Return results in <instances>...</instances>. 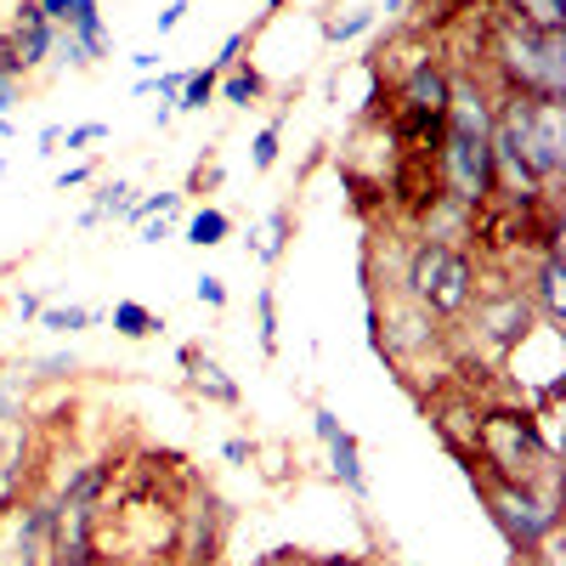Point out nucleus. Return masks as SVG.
Instances as JSON below:
<instances>
[{
  "label": "nucleus",
  "mask_w": 566,
  "mask_h": 566,
  "mask_svg": "<svg viewBox=\"0 0 566 566\" xmlns=\"http://www.w3.org/2000/svg\"><path fill=\"white\" fill-rule=\"evenodd\" d=\"M136 232H142V244H165V239H170V216H154V221H142Z\"/></svg>",
  "instance_id": "7c9ffc66"
},
{
  "label": "nucleus",
  "mask_w": 566,
  "mask_h": 566,
  "mask_svg": "<svg viewBox=\"0 0 566 566\" xmlns=\"http://www.w3.org/2000/svg\"><path fill=\"white\" fill-rule=\"evenodd\" d=\"M312 431H317V442H328V437H335V431H340V419H335V413H328V408H317V413H312Z\"/></svg>",
  "instance_id": "72a5a7b5"
},
{
  "label": "nucleus",
  "mask_w": 566,
  "mask_h": 566,
  "mask_svg": "<svg viewBox=\"0 0 566 566\" xmlns=\"http://www.w3.org/2000/svg\"><path fill=\"white\" fill-rule=\"evenodd\" d=\"M181 368L193 374V391H205V397L221 402V408H239V386L227 380V368H221L216 357H205L199 346H181Z\"/></svg>",
  "instance_id": "1a4fd4ad"
},
{
  "label": "nucleus",
  "mask_w": 566,
  "mask_h": 566,
  "mask_svg": "<svg viewBox=\"0 0 566 566\" xmlns=\"http://www.w3.org/2000/svg\"><path fill=\"white\" fill-rule=\"evenodd\" d=\"M408 7V0H386V12H402Z\"/></svg>",
  "instance_id": "37998d69"
},
{
  "label": "nucleus",
  "mask_w": 566,
  "mask_h": 566,
  "mask_svg": "<svg viewBox=\"0 0 566 566\" xmlns=\"http://www.w3.org/2000/svg\"><path fill=\"white\" fill-rule=\"evenodd\" d=\"M7 40H12L18 63H23V69H34V63H45V57H52L57 23L45 18V12L34 7V0H18V12H12V29H7Z\"/></svg>",
  "instance_id": "0eeeda50"
},
{
  "label": "nucleus",
  "mask_w": 566,
  "mask_h": 566,
  "mask_svg": "<svg viewBox=\"0 0 566 566\" xmlns=\"http://www.w3.org/2000/svg\"><path fill=\"white\" fill-rule=\"evenodd\" d=\"M63 34L85 52V63H97L108 52V29H103V12H97V0H74V12L63 23Z\"/></svg>",
  "instance_id": "9b49d317"
},
{
  "label": "nucleus",
  "mask_w": 566,
  "mask_h": 566,
  "mask_svg": "<svg viewBox=\"0 0 566 566\" xmlns=\"http://www.w3.org/2000/svg\"><path fill=\"white\" fill-rule=\"evenodd\" d=\"M306 566H363L357 555H317V560H306Z\"/></svg>",
  "instance_id": "ea45409f"
},
{
  "label": "nucleus",
  "mask_w": 566,
  "mask_h": 566,
  "mask_svg": "<svg viewBox=\"0 0 566 566\" xmlns=\"http://www.w3.org/2000/svg\"><path fill=\"white\" fill-rule=\"evenodd\" d=\"M34 7H40L45 18H52V23L63 29V23H69V12H74V0H34Z\"/></svg>",
  "instance_id": "473e14b6"
},
{
  "label": "nucleus",
  "mask_w": 566,
  "mask_h": 566,
  "mask_svg": "<svg viewBox=\"0 0 566 566\" xmlns=\"http://www.w3.org/2000/svg\"><path fill=\"white\" fill-rule=\"evenodd\" d=\"M0 431H7V424H0Z\"/></svg>",
  "instance_id": "c03bdc74"
},
{
  "label": "nucleus",
  "mask_w": 566,
  "mask_h": 566,
  "mask_svg": "<svg viewBox=\"0 0 566 566\" xmlns=\"http://www.w3.org/2000/svg\"><path fill=\"white\" fill-rule=\"evenodd\" d=\"M40 312H45V301H40L34 290H23V295H18V317H40Z\"/></svg>",
  "instance_id": "4c0bfd02"
},
{
  "label": "nucleus",
  "mask_w": 566,
  "mask_h": 566,
  "mask_svg": "<svg viewBox=\"0 0 566 566\" xmlns=\"http://www.w3.org/2000/svg\"><path fill=\"white\" fill-rule=\"evenodd\" d=\"M114 328H119L125 340H148L154 328H165V323H159V317H154L148 306H136V301H119V306H114Z\"/></svg>",
  "instance_id": "412c9836"
},
{
  "label": "nucleus",
  "mask_w": 566,
  "mask_h": 566,
  "mask_svg": "<svg viewBox=\"0 0 566 566\" xmlns=\"http://www.w3.org/2000/svg\"><path fill=\"white\" fill-rule=\"evenodd\" d=\"M187 560L193 566H210L216 560V549H221V510H216V499L205 493V504H193L187 510Z\"/></svg>",
  "instance_id": "6e6552de"
},
{
  "label": "nucleus",
  "mask_w": 566,
  "mask_h": 566,
  "mask_svg": "<svg viewBox=\"0 0 566 566\" xmlns=\"http://www.w3.org/2000/svg\"><path fill=\"white\" fill-rule=\"evenodd\" d=\"M239 52H244V34H227V40H221V52H216V57H210V63H216V69H221V74H227V69H232V63H239Z\"/></svg>",
  "instance_id": "c756f323"
},
{
  "label": "nucleus",
  "mask_w": 566,
  "mask_h": 566,
  "mask_svg": "<svg viewBox=\"0 0 566 566\" xmlns=\"http://www.w3.org/2000/svg\"><path fill=\"white\" fill-rule=\"evenodd\" d=\"M0 80H23V63H18V52H12L7 29H0Z\"/></svg>",
  "instance_id": "c85d7f7f"
},
{
  "label": "nucleus",
  "mask_w": 566,
  "mask_h": 566,
  "mask_svg": "<svg viewBox=\"0 0 566 566\" xmlns=\"http://www.w3.org/2000/svg\"><path fill=\"white\" fill-rule=\"evenodd\" d=\"M130 63H136V69H142V74H154V69H159V52H136V57H130Z\"/></svg>",
  "instance_id": "a19ab883"
},
{
  "label": "nucleus",
  "mask_w": 566,
  "mask_h": 566,
  "mask_svg": "<svg viewBox=\"0 0 566 566\" xmlns=\"http://www.w3.org/2000/svg\"><path fill=\"white\" fill-rule=\"evenodd\" d=\"M103 136H108V125H103V119H85V125H69V130H63L69 148H91V142H103Z\"/></svg>",
  "instance_id": "cd10ccee"
},
{
  "label": "nucleus",
  "mask_w": 566,
  "mask_h": 566,
  "mask_svg": "<svg viewBox=\"0 0 566 566\" xmlns=\"http://www.w3.org/2000/svg\"><path fill=\"white\" fill-rule=\"evenodd\" d=\"M527 295L544 301V323H560V255H555V244H549V255L538 266V283H533Z\"/></svg>",
  "instance_id": "f3484780"
},
{
  "label": "nucleus",
  "mask_w": 566,
  "mask_h": 566,
  "mask_svg": "<svg viewBox=\"0 0 566 566\" xmlns=\"http://www.w3.org/2000/svg\"><path fill=\"white\" fill-rule=\"evenodd\" d=\"M125 205H130V181H103V187H97V199H91V205L80 210V227L119 221V216H125Z\"/></svg>",
  "instance_id": "ddd939ff"
},
{
  "label": "nucleus",
  "mask_w": 566,
  "mask_h": 566,
  "mask_svg": "<svg viewBox=\"0 0 566 566\" xmlns=\"http://www.w3.org/2000/svg\"><path fill=\"white\" fill-rule=\"evenodd\" d=\"M176 210H181V193H148V199H130L119 221L142 227V221H154V216H176Z\"/></svg>",
  "instance_id": "4be33fe9"
},
{
  "label": "nucleus",
  "mask_w": 566,
  "mask_h": 566,
  "mask_svg": "<svg viewBox=\"0 0 566 566\" xmlns=\"http://www.w3.org/2000/svg\"><path fill=\"white\" fill-rule=\"evenodd\" d=\"M448 199L464 210H482L493 199V130H459L442 119V148H437Z\"/></svg>",
  "instance_id": "39448f33"
},
{
  "label": "nucleus",
  "mask_w": 566,
  "mask_h": 566,
  "mask_svg": "<svg viewBox=\"0 0 566 566\" xmlns=\"http://www.w3.org/2000/svg\"><path fill=\"white\" fill-rule=\"evenodd\" d=\"M103 488H108V470H103V464H85V470H74V476L63 482L57 504H97Z\"/></svg>",
  "instance_id": "a211bd4d"
},
{
  "label": "nucleus",
  "mask_w": 566,
  "mask_h": 566,
  "mask_svg": "<svg viewBox=\"0 0 566 566\" xmlns=\"http://www.w3.org/2000/svg\"><path fill=\"white\" fill-rule=\"evenodd\" d=\"M250 165H255V170H272V165H277V125H266V130L255 136V148H250Z\"/></svg>",
  "instance_id": "bb28decb"
},
{
  "label": "nucleus",
  "mask_w": 566,
  "mask_h": 566,
  "mask_svg": "<svg viewBox=\"0 0 566 566\" xmlns=\"http://www.w3.org/2000/svg\"><path fill=\"white\" fill-rule=\"evenodd\" d=\"M499 69L510 80V97H566V29H504Z\"/></svg>",
  "instance_id": "f257e3e1"
},
{
  "label": "nucleus",
  "mask_w": 566,
  "mask_h": 566,
  "mask_svg": "<svg viewBox=\"0 0 566 566\" xmlns=\"http://www.w3.org/2000/svg\"><path fill=\"white\" fill-rule=\"evenodd\" d=\"M408 301H419L424 312H464L470 301H476V272H470V255L448 239H424L408 261Z\"/></svg>",
  "instance_id": "7ed1b4c3"
},
{
  "label": "nucleus",
  "mask_w": 566,
  "mask_h": 566,
  "mask_svg": "<svg viewBox=\"0 0 566 566\" xmlns=\"http://www.w3.org/2000/svg\"><path fill=\"white\" fill-rule=\"evenodd\" d=\"M283 239H290V210H266V221L250 232V250H255V261H277L283 255Z\"/></svg>",
  "instance_id": "dca6fc26"
},
{
  "label": "nucleus",
  "mask_w": 566,
  "mask_h": 566,
  "mask_svg": "<svg viewBox=\"0 0 566 566\" xmlns=\"http://www.w3.org/2000/svg\"><path fill=\"white\" fill-rule=\"evenodd\" d=\"M493 114L515 136V148L533 165V176L549 187L566 170V108H560V97H504Z\"/></svg>",
  "instance_id": "f03ea898"
},
{
  "label": "nucleus",
  "mask_w": 566,
  "mask_h": 566,
  "mask_svg": "<svg viewBox=\"0 0 566 566\" xmlns=\"http://www.w3.org/2000/svg\"><path fill=\"white\" fill-rule=\"evenodd\" d=\"M29 368L40 374V380H69V374L80 368V357H74V352H52V357H34Z\"/></svg>",
  "instance_id": "393cba45"
},
{
  "label": "nucleus",
  "mask_w": 566,
  "mask_h": 566,
  "mask_svg": "<svg viewBox=\"0 0 566 566\" xmlns=\"http://www.w3.org/2000/svg\"><path fill=\"white\" fill-rule=\"evenodd\" d=\"M255 317H261V352L272 357V352H277V295H272V290L255 295Z\"/></svg>",
  "instance_id": "5701e85b"
},
{
  "label": "nucleus",
  "mask_w": 566,
  "mask_h": 566,
  "mask_svg": "<svg viewBox=\"0 0 566 566\" xmlns=\"http://www.w3.org/2000/svg\"><path fill=\"white\" fill-rule=\"evenodd\" d=\"M488 510H493L499 533L510 538V549L522 560H533L555 538V527H560L555 482H544V488H533V482H499V488H488Z\"/></svg>",
  "instance_id": "20e7f679"
},
{
  "label": "nucleus",
  "mask_w": 566,
  "mask_h": 566,
  "mask_svg": "<svg viewBox=\"0 0 566 566\" xmlns=\"http://www.w3.org/2000/svg\"><path fill=\"white\" fill-rule=\"evenodd\" d=\"M193 295H199L210 312H221V306H227V277H216V272H199V277H193Z\"/></svg>",
  "instance_id": "a878e982"
},
{
  "label": "nucleus",
  "mask_w": 566,
  "mask_h": 566,
  "mask_svg": "<svg viewBox=\"0 0 566 566\" xmlns=\"http://www.w3.org/2000/svg\"><path fill=\"white\" fill-rule=\"evenodd\" d=\"M261 91H266V80H261V69H250V63H232V69H227V80H216V97H221V103H232V108L261 103Z\"/></svg>",
  "instance_id": "f8f14e48"
},
{
  "label": "nucleus",
  "mask_w": 566,
  "mask_h": 566,
  "mask_svg": "<svg viewBox=\"0 0 566 566\" xmlns=\"http://www.w3.org/2000/svg\"><path fill=\"white\" fill-rule=\"evenodd\" d=\"M515 23H527V29H566V0H515Z\"/></svg>",
  "instance_id": "aec40b11"
},
{
  "label": "nucleus",
  "mask_w": 566,
  "mask_h": 566,
  "mask_svg": "<svg viewBox=\"0 0 566 566\" xmlns=\"http://www.w3.org/2000/svg\"><path fill=\"white\" fill-rule=\"evenodd\" d=\"M91 181V165H69L63 176H57V193H69V187H85Z\"/></svg>",
  "instance_id": "f704fd0d"
},
{
  "label": "nucleus",
  "mask_w": 566,
  "mask_h": 566,
  "mask_svg": "<svg viewBox=\"0 0 566 566\" xmlns=\"http://www.w3.org/2000/svg\"><path fill=\"white\" fill-rule=\"evenodd\" d=\"M91 323H103L97 306H45L40 312V328H52V335H80V328H91Z\"/></svg>",
  "instance_id": "6ab92c4d"
},
{
  "label": "nucleus",
  "mask_w": 566,
  "mask_h": 566,
  "mask_svg": "<svg viewBox=\"0 0 566 566\" xmlns=\"http://www.w3.org/2000/svg\"><path fill=\"white\" fill-rule=\"evenodd\" d=\"M533 323H538V317H533V295H527V290H504V295L476 301V328H482L493 346H515Z\"/></svg>",
  "instance_id": "423d86ee"
},
{
  "label": "nucleus",
  "mask_w": 566,
  "mask_h": 566,
  "mask_svg": "<svg viewBox=\"0 0 566 566\" xmlns=\"http://www.w3.org/2000/svg\"><path fill=\"white\" fill-rule=\"evenodd\" d=\"M221 459H227V464H244V459H250V442H244V437H227V442H221Z\"/></svg>",
  "instance_id": "c9c22d12"
},
{
  "label": "nucleus",
  "mask_w": 566,
  "mask_h": 566,
  "mask_svg": "<svg viewBox=\"0 0 566 566\" xmlns=\"http://www.w3.org/2000/svg\"><path fill=\"white\" fill-rule=\"evenodd\" d=\"M250 566H301L290 549H272V555H261V560H250Z\"/></svg>",
  "instance_id": "58836bf2"
},
{
  "label": "nucleus",
  "mask_w": 566,
  "mask_h": 566,
  "mask_svg": "<svg viewBox=\"0 0 566 566\" xmlns=\"http://www.w3.org/2000/svg\"><path fill=\"white\" fill-rule=\"evenodd\" d=\"M227 232H232V216L205 205V210H193V221H187V244H193V250H216V244H227Z\"/></svg>",
  "instance_id": "2eb2a0df"
},
{
  "label": "nucleus",
  "mask_w": 566,
  "mask_h": 566,
  "mask_svg": "<svg viewBox=\"0 0 566 566\" xmlns=\"http://www.w3.org/2000/svg\"><path fill=\"white\" fill-rule=\"evenodd\" d=\"M181 18H187V0H170V7L159 12V34H170V29H176Z\"/></svg>",
  "instance_id": "e433bc0d"
},
{
  "label": "nucleus",
  "mask_w": 566,
  "mask_h": 566,
  "mask_svg": "<svg viewBox=\"0 0 566 566\" xmlns=\"http://www.w3.org/2000/svg\"><path fill=\"white\" fill-rule=\"evenodd\" d=\"M216 80H221L216 63H205V69L187 74V80H181V97H176V114H205V108L216 103Z\"/></svg>",
  "instance_id": "4468645a"
},
{
  "label": "nucleus",
  "mask_w": 566,
  "mask_h": 566,
  "mask_svg": "<svg viewBox=\"0 0 566 566\" xmlns=\"http://www.w3.org/2000/svg\"><path fill=\"white\" fill-rule=\"evenodd\" d=\"M0 136H12V119L7 114H0Z\"/></svg>",
  "instance_id": "79ce46f5"
},
{
  "label": "nucleus",
  "mask_w": 566,
  "mask_h": 566,
  "mask_svg": "<svg viewBox=\"0 0 566 566\" xmlns=\"http://www.w3.org/2000/svg\"><path fill=\"white\" fill-rule=\"evenodd\" d=\"M57 148H63V125H45V130H40V148H34V154H40V159H52Z\"/></svg>",
  "instance_id": "2f4dec72"
},
{
  "label": "nucleus",
  "mask_w": 566,
  "mask_h": 566,
  "mask_svg": "<svg viewBox=\"0 0 566 566\" xmlns=\"http://www.w3.org/2000/svg\"><path fill=\"white\" fill-rule=\"evenodd\" d=\"M323 448H328V470H335V482H340L352 499H363V493H368V476H363V448H357V437L340 424V431L328 437Z\"/></svg>",
  "instance_id": "9d476101"
},
{
  "label": "nucleus",
  "mask_w": 566,
  "mask_h": 566,
  "mask_svg": "<svg viewBox=\"0 0 566 566\" xmlns=\"http://www.w3.org/2000/svg\"><path fill=\"white\" fill-rule=\"evenodd\" d=\"M374 18H380V12H352V18H340V23H328L323 34H328V45H346V40L368 34V29H374Z\"/></svg>",
  "instance_id": "b1692460"
}]
</instances>
